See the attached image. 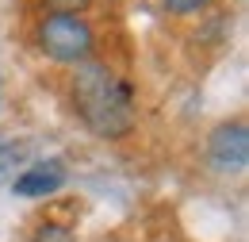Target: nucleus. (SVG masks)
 Masks as SVG:
<instances>
[{
    "instance_id": "f257e3e1",
    "label": "nucleus",
    "mask_w": 249,
    "mask_h": 242,
    "mask_svg": "<svg viewBox=\"0 0 249 242\" xmlns=\"http://www.w3.org/2000/svg\"><path fill=\"white\" fill-rule=\"evenodd\" d=\"M69 104L73 116L104 142H123L138 127V96L134 85L107 61H85L69 77Z\"/></svg>"
},
{
    "instance_id": "f03ea898",
    "label": "nucleus",
    "mask_w": 249,
    "mask_h": 242,
    "mask_svg": "<svg viewBox=\"0 0 249 242\" xmlns=\"http://www.w3.org/2000/svg\"><path fill=\"white\" fill-rule=\"evenodd\" d=\"M31 42L46 61L69 65V69L92 61L96 50H100L92 20H89V16H73V12H42V16L35 20Z\"/></svg>"
},
{
    "instance_id": "7ed1b4c3",
    "label": "nucleus",
    "mask_w": 249,
    "mask_h": 242,
    "mask_svg": "<svg viewBox=\"0 0 249 242\" xmlns=\"http://www.w3.org/2000/svg\"><path fill=\"white\" fill-rule=\"evenodd\" d=\"M203 158H207V169L218 177H242L249 169V127L242 116L234 120H222L207 131V142H203Z\"/></svg>"
},
{
    "instance_id": "20e7f679",
    "label": "nucleus",
    "mask_w": 249,
    "mask_h": 242,
    "mask_svg": "<svg viewBox=\"0 0 249 242\" xmlns=\"http://www.w3.org/2000/svg\"><path fill=\"white\" fill-rule=\"evenodd\" d=\"M65 181H69L65 165L58 161V158H50V161H35V165H27V169L12 181V192H16V196H27V200H46V196L62 192Z\"/></svg>"
},
{
    "instance_id": "39448f33",
    "label": "nucleus",
    "mask_w": 249,
    "mask_h": 242,
    "mask_svg": "<svg viewBox=\"0 0 249 242\" xmlns=\"http://www.w3.org/2000/svg\"><path fill=\"white\" fill-rule=\"evenodd\" d=\"M27 242H73V231H69L65 223H58V219H42L31 231Z\"/></svg>"
},
{
    "instance_id": "423d86ee",
    "label": "nucleus",
    "mask_w": 249,
    "mask_h": 242,
    "mask_svg": "<svg viewBox=\"0 0 249 242\" xmlns=\"http://www.w3.org/2000/svg\"><path fill=\"white\" fill-rule=\"evenodd\" d=\"M215 0H161V8H165V16H180V20H188V16H199V12H207Z\"/></svg>"
},
{
    "instance_id": "0eeeda50",
    "label": "nucleus",
    "mask_w": 249,
    "mask_h": 242,
    "mask_svg": "<svg viewBox=\"0 0 249 242\" xmlns=\"http://www.w3.org/2000/svg\"><path fill=\"white\" fill-rule=\"evenodd\" d=\"M46 4V12H73V16H85V8L92 4V0H42Z\"/></svg>"
},
{
    "instance_id": "6e6552de",
    "label": "nucleus",
    "mask_w": 249,
    "mask_h": 242,
    "mask_svg": "<svg viewBox=\"0 0 249 242\" xmlns=\"http://www.w3.org/2000/svg\"><path fill=\"white\" fill-rule=\"evenodd\" d=\"M12 161H19V146H0V169H8Z\"/></svg>"
},
{
    "instance_id": "1a4fd4ad",
    "label": "nucleus",
    "mask_w": 249,
    "mask_h": 242,
    "mask_svg": "<svg viewBox=\"0 0 249 242\" xmlns=\"http://www.w3.org/2000/svg\"><path fill=\"white\" fill-rule=\"evenodd\" d=\"M104 242H123V239H104Z\"/></svg>"
}]
</instances>
